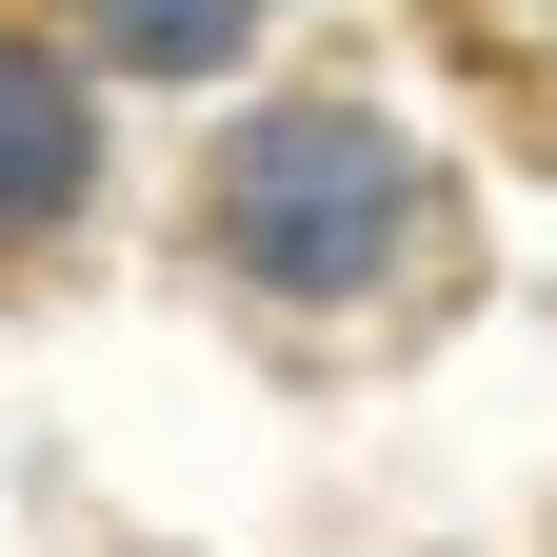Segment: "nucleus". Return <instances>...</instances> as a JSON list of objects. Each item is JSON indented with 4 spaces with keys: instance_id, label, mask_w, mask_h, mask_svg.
<instances>
[{
    "instance_id": "f257e3e1",
    "label": "nucleus",
    "mask_w": 557,
    "mask_h": 557,
    "mask_svg": "<svg viewBox=\"0 0 557 557\" xmlns=\"http://www.w3.org/2000/svg\"><path fill=\"white\" fill-rule=\"evenodd\" d=\"M199 220H220V259L278 278V299H359V278L418 259L438 180H418L398 120H359V100H278V120H239V160H220Z\"/></svg>"
},
{
    "instance_id": "f03ea898",
    "label": "nucleus",
    "mask_w": 557,
    "mask_h": 557,
    "mask_svg": "<svg viewBox=\"0 0 557 557\" xmlns=\"http://www.w3.org/2000/svg\"><path fill=\"white\" fill-rule=\"evenodd\" d=\"M81 180H100V120H81V81L0 21V239H40V220H81Z\"/></svg>"
},
{
    "instance_id": "7ed1b4c3",
    "label": "nucleus",
    "mask_w": 557,
    "mask_h": 557,
    "mask_svg": "<svg viewBox=\"0 0 557 557\" xmlns=\"http://www.w3.org/2000/svg\"><path fill=\"white\" fill-rule=\"evenodd\" d=\"M81 21L139 60V81H199V60H239V21H259V0H81Z\"/></svg>"
}]
</instances>
